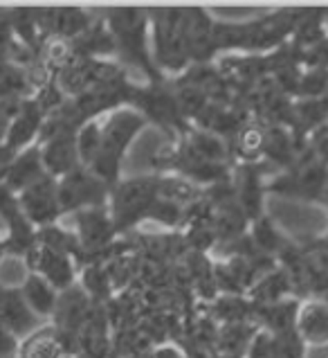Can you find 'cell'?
<instances>
[{
	"mask_svg": "<svg viewBox=\"0 0 328 358\" xmlns=\"http://www.w3.org/2000/svg\"><path fill=\"white\" fill-rule=\"evenodd\" d=\"M104 23L115 43V52L126 61L128 66L140 68L147 75L149 84L167 79L151 55V23L149 12L142 9H110L104 16Z\"/></svg>",
	"mask_w": 328,
	"mask_h": 358,
	"instance_id": "1",
	"label": "cell"
},
{
	"mask_svg": "<svg viewBox=\"0 0 328 358\" xmlns=\"http://www.w3.org/2000/svg\"><path fill=\"white\" fill-rule=\"evenodd\" d=\"M147 124L149 122L131 106L112 110L108 120L101 124V142L97 156L88 169L104 182H108L110 187H115L121 176V165H124L128 147Z\"/></svg>",
	"mask_w": 328,
	"mask_h": 358,
	"instance_id": "2",
	"label": "cell"
},
{
	"mask_svg": "<svg viewBox=\"0 0 328 358\" xmlns=\"http://www.w3.org/2000/svg\"><path fill=\"white\" fill-rule=\"evenodd\" d=\"M160 187L162 176H137L131 180L119 178L108 196V212L117 234L149 219L153 203L160 196Z\"/></svg>",
	"mask_w": 328,
	"mask_h": 358,
	"instance_id": "3",
	"label": "cell"
},
{
	"mask_svg": "<svg viewBox=\"0 0 328 358\" xmlns=\"http://www.w3.org/2000/svg\"><path fill=\"white\" fill-rule=\"evenodd\" d=\"M61 214H77L90 208L108 206L110 185L95 176L88 167H77L57 180Z\"/></svg>",
	"mask_w": 328,
	"mask_h": 358,
	"instance_id": "4",
	"label": "cell"
},
{
	"mask_svg": "<svg viewBox=\"0 0 328 358\" xmlns=\"http://www.w3.org/2000/svg\"><path fill=\"white\" fill-rule=\"evenodd\" d=\"M328 185V165L313 151L308 160H295L290 171L276 178L272 185H265V192H276L283 196L304 201H324Z\"/></svg>",
	"mask_w": 328,
	"mask_h": 358,
	"instance_id": "5",
	"label": "cell"
},
{
	"mask_svg": "<svg viewBox=\"0 0 328 358\" xmlns=\"http://www.w3.org/2000/svg\"><path fill=\"white\" fill-rule=\"evenodd\" d=\"M0 226L7 232L3 237L5 255L25 259L38 245L36 228L25 217L23 208L18 203V196L14 192H9L3 182H0Z\"/></svg>",
	"mask_w": 328,
	"mask_h": 358,
	"instance_id": "6",
	"label": "cell"
},
{
	"mask_svg": "<svg viewBox=\"0 0 328 358\" xmlns=\"http://www.w3.org/2000/svg\"><path fill=\"white\" fill-rule=\"evenodd\" d=\"M18 196L20 208H23L25 217L29 219V223L38 230L45 226H52V223H59V219L64 217L61 214V206H59V189H57V178H52L47 173L40 180H36L34 185H29L27 189H23Z\"/></svg>",
	"mask_w": 328,
	"mask_h": 358,
	"instance_id": "7",
	"label": "cell"
},
{
	"mask_svg": "<svg viewBox=\"0 0 328 358\" xmlns=\"http://www.w3.org/2000/svg\"><path fill=\"white\" fill-rule=\"evenodd\" d=\"M27 266V273H36L40 275L50 286L61 293L75 286L79 280V266L77 262L66 252H59L52 248H45V245H36V248L23 259Z\"/></svg>",
	"mask_w": 328,
	"mask_h": 358,
	"instance_id": "8",
	"label": "cell"
},
{
	"mask_svg": "<svg viewBox=\"0 0 328 358\" xmlns=\"http://www.w3.org/2000/svg\"><path fill=\"white\" fill-rule=\"evenodd\" d=\"M0 327H5L20 341L27 338L38 327H43V320L27 306L20 286L0 282Z\"/></svg>",
	"mask_w": 328,
	"mask_h": 358,
	"instance_id": "9",
	"label": "cell"
},
{
	"mask_svg": "<svg viewBox=\"0 0 328 358\" xmlns=\"http://www.w3.org/2000/svg\"><path fill=\"white\" fill-rule=\"evenodd\" d=\"M38 145H40V160H43L45 171L57 180L64 178L66 173L75 171L77 167H84L77 151V131L54 133V136L40 140Z\"/></svg>",
	"mask_w": 328,
	"mask_h": 358,
	"instance_id": "10",
	"label": "cell"
},
{
	"mask_svg": "<svg viewBox=\"0 0 328 358\" xmlns=\"http://www.w3.org/2000/svg\"><path fill=\"white\" fill-rule=\"evenodd\" d=\"M45 110L40 108V104L34 97H27L20 101V108L9 127V133L3 145L18 156L20 151H25L27 147H32L34 142H38L40 136V129H43V122H45Z\"/></svg>",
	"mask_w": 328,
	"mask_h": 358,
	"instance_id": "11",
	"label": "cell"
},
{
	"mask_svg": "<svg viewBox=\"0 0 328 358\" xmlns=\"http://www.w3.org/2000/svg\"><path fill=\"white\" fill-rule=\"evenodd\" d=\"M295 331L306 347L328 345V300H306L299 302L295 320Z\"/></svg>",
	"mask_w": 328,
	"mask_h": 358,
	"instance_id": "12",
	"label": "cell"
},
{
	"mask_svg": "<svg viewBox=\"0 0 328 358\" xmlns=\"http://www.w3.org/2000/svg\"><path fill=\"white\" fill-rule=\"evenodd\" d=\"M43 176H47V171L43 167V160H40V145H38V142H34L32 147L20 151L18 156L14 158V162L9 165V169L5 173L3 185L9 192L20 194L29 185H34V182L40 180Z\"/></svg>",
	"mask_w": 328,
	"mask_h": 358,
	"instance_id": "13",
	"label": "cell"
},
{
	"mask_svg": "<svg viewBox=\"0 0 328 358\" xmlns=\"http://www.w3.org/2000/svg\"><path fill=\"white\" fill-rule=\"evenodd\" d=\"M20 293H23L27 306L38 315L40 320L52 318L57 300H59V291L54 286H50L40 275L27 273L23 284H20Z\"/></svg>",
	"mask_w": 328,
	"mask_h": 358,
	"instance_id": "14",
	"label": "cell"
},
{
	"mask_svg": "<svg viewBox=\"0 0 328 358\" xmlns=\"http://www.w3.org/2000/svg\"><path fill=\"white\" fill-rule=\"evenodd\" d=\"M68 356L64 341L59 338L52 324L38 327L27 338L20 341L18 358H64Z\"/></svg>",
	"mask_w": 328,
	"mask_h": 358,
	"instance_id": "15",
	"label": "cell"
},
{
	"mask_svg": "<svg viewBox=\"0 0 328 358\" xmlns=\"http://www.w3.org/2000/svg\"><path fill=\"white\" fill-rule=\"evenodd\" d=\"M99 142H101V124L97 120L86 122V124L77 131V151H79V160L84 167H90V162L95 160Z\"/></svg>",
	"mask_w": 328,
	"mask_h": 358,
	"instance_id": "16",
	"label": "cell"
},
{
	"mask_svg": "<svg viewBox=\"0 0 328 358\" xmlns=\"http://www.w3.org/2000/svg\"><path fill=\"white\" fill-rule=\"evenodd\" d=\"M243 358H283V354H281V347L272 334L256 331V336L252 338Z\"/></svg>",
	"mask_w": 328,
	"mask_h": 358,
	"instance_id": "17",
	"label": "cell"
},
{
	"mask_svg": "<svg viewBox=\"0 0 328 358\" xmlns=\"http://www.w3.org/2000/svg\"><path fill=\"white\" fill-rule=\"evenodd\" d=\"M20 101L23 99H0V145L7 138L9 127H12V122L20 108Z\"/></svg>",
	"mask_w": 328,
	"mask_h": 358,
	"instance_id": "18",
	"label": "cell"
},
{
	"mask_svg": "<svg viewBox=\"0 0 328 358\" xmlns=\"http://www.w3.org/2000/svg\"><path fill=\"white\" fill-rule=\"evenodd\" d=\"M20 350V338L12 331H7L5 327H0V358H14Z\"/></svg>",
	"mask_w": 328,
	"mask_h": 358,
	"instance_id": "19",
	"label": "cell"
},
{
	"mask_svg": "<svg viewBox=\"0 0 328 358\" xmlns=\"http://www.w3.org/2000/svg\"><path fill=\"white\" fill-rule=\"evenodd\" d=\"M151 358H189L187 354H184L180 347L171 345V343H162L158 347H153L151 352Z\"/></svg>",
	"mask_w": 328,
	"mask_h": 358,
	"instance_id": "20",
	"label": "cell"
},
{
	"mask_svg": "<svg viewBox=\"0 0 328 358\" xmlns=\"http://www.w3.org/2000/svg\"><path fill=\"white\" fill-rule=\"evenodd\" d=\"M5 257V243H3V239H0V259Z\"/></svg>",
	"mask_w": 328,
	"mask_h": 358,
	"instance_id": "21",
	"label": "cell"
}]
</instances>
